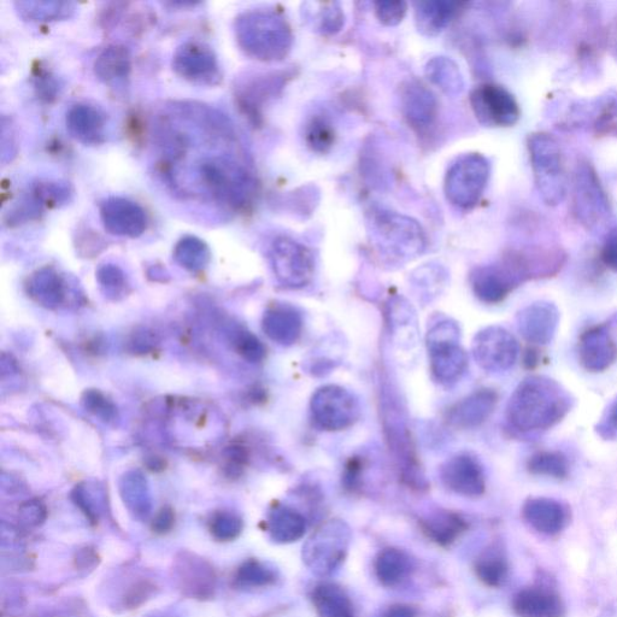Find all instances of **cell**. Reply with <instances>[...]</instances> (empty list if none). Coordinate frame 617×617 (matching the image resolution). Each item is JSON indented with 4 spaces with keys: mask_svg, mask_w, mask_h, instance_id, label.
<instances>
[{
    "mask_svg": "<svg viewBox=\"0 0 617 617\" xmlns=\"http://www.w3.org/2000/svg\"><path fill=\"white\" fill-rule=\"evenodd\" d=\"M514 610L519 617H563L562 598L551 587L536 585L517 593Z\"/></svg>",
    "mask_w": 617,
    "mask_h": 617,
    "instance_id": "cell-22",
    "label": "cell"
},
{
    "mask_svg": "<svg viewBox=\"0 0 617 617\" xmlns=\"http://www.w3.org/2000/svg\"><path fill=\"white\" fill-rule=\"evenodd\" d=\"M478 573L481 580H484L487 585L501 586L508 578V563L502 556H487L480 561Z\"/></svg>",
    "mask_w": 617,
    "mask_h": 617,
    "instance_id": "cell-37",
    "label": "cell"
},
{
    "mask_svg": "<svg viewBox=\"0 0 617 617\" xmlns=\"http://www.w3.org/2000/svg\"><path fill=\"white\" fill-rule=\"evenodd\" d=\"M21 511L29 525H39L45 519V509L40 503H28Z\"/></svg>",
    "mask_w": 617,
    "mask_h": 617,
    "instance_id": "cell-51",
    "label": "cell"
},
{
    "mask_svg": "<svg viewBox=\"0 0 617 617\" xmlns=\"http://www.w3.org/2000/svg\"><path fill=\"white\" fill-rule=\"evenodd\" d=\"M98 279L105 286H121L125 281L121 269L113 266V264H105V266L99 268Z\"/></svg>",
    "mask_w": 617,
    "mask_h": 617,
    "instance_id": "cell-46",
    "label": "cell"
},
{
    "mask_svg": "<svg viewBox=\"0 0 617 617\" xmlns=\"http://www.w3.org/2000/svg\"><path fill=\"white\" fill-rule=\"evenodd\" d=\"M154 589V585L146 583V581L135 585L126 597L127 604L132 608L138 607V605L146 601V598L151 595V592L154 591Z\"/></svg>",
    "mask_w": 617,
    "mask_h": 617,
    "instance_id": "cell-47",
    "label": "cell"
},
{
    "mask_svg": "<svg viewBox=\"0 0 617 617\" xmlns=\"http://www.w3.org/2000/svg\"><path fill=\"white\" fill-rule=\"evenodd\" d=\"M528 470L534 475L554 479H566L569 474L567 457L558 451H540L528 461Z\"/></svg>",
    "mask_w": 617,
    "mask_h": 617,
    "instance_id": "cell-30",
    "label": "cell"
},
{
    "mask_svg": "<svg viewBox=\"0 0 617 617\" xmlns=\"http://www.w3.org/2000/svg\"><path fill=\"white\" fill-rule=\"evenodd\" d=\"M15 9L23 20L31 22H54L70 19L75 14V4L70 2H41L23 0L15 2Z\"/></svg>",
    "mask_w": 617,
    "mask_h": 617,
    "instance_id": "cell-27",
    "label": "cell"
},
{
    "mask_svg": "<svg viewBox=\"0 0 617 617\" xmlns=\"http://www.w3.org/2000/svg\"><path fill=\"white\" fill-rule=\"evenodd\" d=\"M461 7V3L446 2V0L415 3L417 29L427 37H437L455 19Z\"/></svg>",
    "mask_w": 617,
    "mask_h": 617,
    "instance_id": "cell-24",
    "label": "cell"
},
{
    "mask_svg": "<svg viewBox=\"0 0 617 617\" xmlns=\"http://www.w3.org/2000/svg\"><path fill=\"white\" fill-rule=\"evenodd\" d=\"M572 398L555 380L531 376L510 397L507 416L521 432L546 431L557 425L572 409Z\"/></svg>",
    "mask_w": 617,
    "mask_h": 617,
    "instance_id": "cell-1",
    "label": "cell"
},
{
    "mask_svg": "<svg viewBox=\"0 0 617 617\" xmlns=\"http://www.w3.org/2000/svg\"><path fill=\"white\" fill-rule=\"evenodd\" d=\"M273 532L281 540L296 539L304 531V521L296 511L276 510L272 517Z\"/></svg>",
    "mask_w": 617,
    "mask_h": 617,
    "instance_id": "cell-34",
    "label": "cell"
},
{
    "mask_svg": "<svg viewBox=\"0 0 617 617\" xmlns=\"http://www.w3.org/2000/svg\"><path fill=\"white\" fill-rule=\"evenodd\" d=\"M378 571L380 578L389 581L391 584L393 581L399 580L398 578H401L403 572L405 571L402 556L397 554V552H389V554H386L383 557V560L380 558V566Z\"/></svg>",
    "mask_w": 617,
    "mask_h": 617,
    "instance_id": "cell-44",
    "label": "cell"
},
{
    "mask_svg": "<svg viewBox=\"0 0 617 617\" xmlns=\"http://www.w3.org/2000/svg\"><path fill=\"white\" fill-rule=\"evenodd\" d=\"M574 209L581 225L598 227L610 215L609 202L595 170L587 164L578 167L574 180Z\"/></svg>",
    "mask_w": 617,
    "mask_h": 617,
    "instance_id": "cell-12",
    "label": "cell"
},
{
    "mask_svg": "<svg viewBox=\"0 0 617 617\" xmlns=\"http://www.w3.org/2000/svg\"><path fill=\"white\" fill-rule=\"evenodd\" d=\"M185 564L190 569L187 575L182 574V581L187 585V590H191L195 596L207 595L214 587L215 577L211 568L204 562L196 560L185 561Z\"/></svg>",
    "mask_w": 617,
    "mask_h": 617,
    "instance_id": "cell-33",
    "label": "cell"
},
{
    "mask_svg": "<svg viewBox=\"0 0 617 617\" xmlns=\"http://www.w3.org/2000/svg\"><path fill=\"white\" fill-rule=\"evenodd\" d=\"M32 290L38 297L61 299L63 296V282L54 270L43 269L33 276Z\"/></svg>",
    "mask_w": 617,
    "mask_h": 617,
    "instance_id": "cell-36",
    "label": "cell"
},
{
    "mask_svg": "<svg viewBox=\"0 0 617 617\" xmlns=\"http://www.w3.org/2000/svg\"><path fill=\"white\" fill-rule=\"evenodd\" d=\"M598 432L601 436L607 439H614L617 437V399L613 405H611L607 417L598 427Z\"/></svg>",
    "mask_w": 617,
    "mask_h": 617,
    "instance_id": "cell-48",
    "label": "cell"
},
{
    "mask_svg": "<svg viewBox=\"0 0 617 617\" xmlns=\"http://www.w3.org/2000/svg\"><path fill=\"white\" fill-rule=\"evenodd\" d=\"M534 180L543 201L555 207L567 193V175L558 141L548 133H534L528 139Z\"/></svg>",
    "mask_w": 617,
    "mask_h": 617,
    "instance_id": "cell-3",
    "label": "cell"
},
{
    "mask_svg": "<svg viewBox=\"0 0 617 617\" xmlns=\"http://www.w3.org/2000/svg\"><path fill=\"white\" fill-rule=\"evenodd\" d=\"M470 281L475 296L486 304L503 302L515 287L522 284L519 274L507 257L499 264L475 269Z\"/></svg>",
    "mask_w": 617,
    "mask_h": 617,
    "instance_id": "cell-14",
    "label": "cell"
},
{
    "mask_svg": "<svg viewBox=\"0 0 617 617\" xmlns=\"http://www.w3.org/2000/svg\"><path fill=\"white\" fill-rule=\"evenodd\" d=\"M94 74L105 85L123 84L131 74L132 57L128 47L113 44L105 47L93 64Z\"/></svg>",
    "mask_w": 617,
    "mask_h": 617,
    "instance_id": "cell-25",
    "label": "cell"
},
{
    "mask_svg": "<svg viewBox=\"0 0 617 617\" xmlns=\"http://www.w3.org/2000/svg\"><path fill=\"white\" fill-rule=\"evenodd\" d=\"M238 350L245 358L252 362H260L266 356V349L254 334L242 332L239 334Z\"/></svg>",
    "mask_w": 617,
    "mask_h": 617,
    "instance_id": "cell-43",
    "label": "cell"
},
{
    "mask_svg": "<svg viewBox=\"0 0 617 617\" xmlns=\"http://www.w3.org/2000/svg\"><path fill=\"white\" fill-rule=\"evenodd\" d=\"M498 403V395L491 389H481L457 402L448 411L449 425L458 430L479 427L489 419Z\"/></svg>",
    "mask_w": 617,
    "mask_h": 617,
    "instance_id": "cell-19",
    "label": "cell"
},
{
    "mask_svg": "<svg viewBox=\"0 0 617 617\" xmlns=\"http://www.w3.org/2000/svg\"><path fill=\"white\" fill-rule=\"evenodd\" d=\"M234 33L244 54L261 62L284 60L293 45L289 22L275 11L252 10L240 14L234 22Z\"/></svg>",
    "mask_w": 617,
    "mask_h": 617,
    "instance_id": "cell-2",
    "label": "cell"
},
{
    "mask_svg": "<svg viewBox=\"0 0 617 617\" xmlns=\"http://www.w3.org/2000/svg\"><path fill=\"white\" fill-rule=\"evenodd\" d=\"M602 260L605 266L617 273V231L609 234L603 246Z\"/></svg>",
    "mask_w": 617,
    "mask_h": 617,
    "instance_id": "cell-45",
    "label": "cell"
},
{
    "mask_svg": "<svg viewBox=\"0 0 617 617\" xmlns=\"http://www.w3.org/2000/svg\"><path fill=\"white\" fill-rule=\"evenodd\" d=\"M34 88L37 96L46 103L54 102L60 94V84L50 70L39 66L34 72Z\"/></svg>",
    "mask_w": 617,
    "mask_h": 617,
    "instance_id": "cell-39",
    "label": "cell"
},
{
    "mask_svg": "<svg viewBox=\"0 0 617 617\" xmlns=\"http://www.w3.org/2000/svg\"><path fill=\"white\" fill-rule=\"evenodd\" d=\"M426 75L448 96H458L464 90V80L460 67L449 57H434L428 61Z\"/></svg>",
    "mask_w": 617,
    "mask_h": 617,
    "instance_id": "cell-28",
    "label": "cell"
},
{
    "mask_svg": "<svg viewBox=\"0 0 617 617\" xmlns=\"http://www.w3.org/2000/svg\"><path fill=\"white\" fill-rule=\"evenodd\" d=\"M386 617H413V613L409 609L398 607V609L390 611V614Z\"/></svg>",
    "mask_w": 617,
    "mask_h": 617,
    "instance_id": "cell-52",
    "label": "cell"
},
{
    "mask_svg": "<svg viewBox=\"0 0 617 617\" xmlns=\"http://www.w3.org/2000/svg\"><path fill=\"white\" fill-rule=\"evenodd\" d=\"M237 580L243 585L261 586L270 583L273 580V575L261 564L252 561L245 563L239 569Z\"/></svg>",
    "mask_w": 617,
    "mask_h": 617,
    "instance_id": "cell-41",
    "label": "cell"
},
{
    "mask_svg": "<svg viewBox=\"0 0 617 617\" xmlns=\"http://www.w3.org/2000/svg\"><path fill=\"white\" fill-rule=\"evenodd\" d=\"M315 5L317 11L308 9L305 13L309 21L317 28L316 31L322 34H336L342 31L345 16L338 3H315Z\"/></svg>",
    "mask_w": 617,
    "mask_h": 617,
    "instance_id": "cell-32",
    "label": "cell"
},
{
    "mask_svg": "<svg viewBox=\"0 0 617 617\" xmlns=\"http://www.w3.org/2000/svg\"><path fill=\"white\" fill-rule=\"evenodd\" d=\"M173 69L180 78L197 85H216L221 80L219 60L208 44L188 40L176 49Z\"/></svg>",
    "mask_w": 617,
    "mask_h": 617,
    "instance_id": "cell-10",
    "label": "cell"
},
{
    "mask_svg": "<svg viewBox=\"0 0 617 617\" xmlns=\"http://www.w3.org/2000/svg\"><path fill=\"white\" fill-rule=\"evenodd\" d=\"M560 311L555 304L538 302L528 305L517 315V329L528 343L546 345L554 339Z\"/></svg>",
    "mask_w": 617,
    "mask_h": 617,
    "instance_id": "cell-18",
    "label": "cell"
},
{
    "mask_svg": "<svg viewBox=\"0 0 617 617\" xmlns=\"http://www.w3.org/2000/svg\"><path fill=\"white\" fill-rule=\"evenodd\" d=\"M270 262L276 278L289 289H303L314 279L313 251L291 238L275 240L270 248Z\"/></svg>",
    "mask_w": 617,
    "mask_h": 617,
    "instance_id": "cell-8",
    "label": "cell"
},
{
    "mask_svg": "<svg viewBox=\"0 0 617 617\" xmlns=\"http://www.w3.org/2000/svg\"><path fill=\"white\" fill-rule=\"evenodd\" d=\"M463 525L460 517L455 515H445L439 517V520L432 521L430 525H428V532L437 536L438 542H450L452 537L456 536L458 532H460L461 527Z\"/></svg>",
    "mask_w": 617,
    "mask_h": 617,
    "instance_id": "cell-42",
    "label": "cell"
},
{
    "mask_svg": "<svg viewBox=\"0 0 617 617\" xmlns=\"http://www.w3.org/2000/svg\"><path fill=\"white\" fill-rule=\"evenodd\" d=\"M87 396V407L92 411V413H96L98 415L104 414L107 417H110L113 414V408L107 402V399L103 398L102 395L96 392H90Z\"/></svg>",
    "mask_w": 617,
    "mask_h": 617,
    "instance_id": "cell-49",
    "label": "cell"
},
{
    "mask_svg": "<svg viewBox=\"0 0 617 617\" xmlns=\"http://www.w3.org/2000/svg\"><path fill=\"white\" fill-rule=\"evenodd\" d=\"M431 370L440 384L450 385L461 379L468 357L461 345L460 327L454 321H440L427 334Z\"/></svg>",
    "mask_w": 617,
    "mask_h": 617,
    "instance_id": "cell-5",
    "label": "cell"
},
{
    "mask_svg": "<svg viewBox=\"0 0 617 617\" xmlns=\"http://www.w3.org/2000/svg\"><path fill=\"white\" fill-rule=\"evenodd\" d=\"M68 132L85 145H99L105 140V115L90 104H75L66 116Z\"/></svg>",
    "mask_w": 617,
    "mask_h": 617,
    "instance_id": "cell-23",
    "label": "cell"
},
{
    "mask_svg": "<svg viewBox=\"0 0 617 617\" xmlns=\"http://www.w3.org/2000/svg\"><path fill=\"white\" fill-rule=\"evenodd\" d=\"M581 366L591 373H603L617 360V342L610 323L587 329L579 339Z\"/></svg>",
    "mask_w": 617,
    "mask_h": 617,
    "instance_id": "cell-15",
    "label": "cell"
},
{
    "mask_svg": "<svg viewBox=\"0 0 617 617\" xmlns=\"http://www.w3.org/2000/svg\"><path fill=\"white\" fill-rule=\"evenodd\" d=\"M305 143L316 154H327L332 149L336 132L332 122L326 116L315 115L307 123L304 132Z\"/></svg>",
    "mask_w": 617,
    "mask_h": 617,
    "instance_id": "cell-31",
    "label": "cell"
},
{
    "mask_svg": "<svg viewBox=\"0 0 617 617\" xmlns=\"http://www.w3.org/2000/svg\"><path fill=\"white\" fill-rule=\"evenodd\" d=\"M174 526V514L173 510L169 508H164L161 510V513L157 515L154 521V531L157 533H167L172 530Z\"/></svg>",
    "mask_w": 617,
    "mask_h": 617,
    "instance_id": "cell-50",
    "label": "cell"
},
{
    "mask_svg": "<svg viewBox=\"0 0 617 617\" xmlns=\"http://www.w3.org/2000/svg\"><path fill=\"white\" fill-rule=\"evenodd\" d=\"M375 15L378 20L385 26L393 27L398 26L404 20L407 15L408 4L405 2H391V0H384V2H376Z\"/></svg>",
    "mask_w": 617,
    "mask_h": 617,
    "instance_id": "cell-40",
    "label": "cell"
},
{
    "mask_svg": "<svg viewBox=\"0 0 617 617\" xmlns=\"http://www.w3.org/2000/svg\"><path fill=\"white\" fill-rule=\"evenodd\" d=\"M210 530L216 539L228 542L239 536L242 531V521L232 514L221 513L211 520Z\"/></svg>",
    "mask_w": 617,
    "mask_h": 617,
    "instance_id": "cell-38",
    "label": "cell"
},
{
    "mask_svg": "<svg viewBox=\"0 0 617 617\" xmlns=\"http://www.w3.org/2000/svg\"><path fill=\"white\" fill-rule=\"evenodd\" d=\"M522 514L528 525L545 536L561 533L569 520L568 510L562 503L545 497L528 499Z\"/></svg>",
    "mask_w": 617,
    "mask_h": 617,
    "instance_id": "cell-21",
    "label": "cell"
},
{
    "mask_svg": "<svg viewBox=\"0 0 617 617\" xmlns=\"http://www.w3.org/2000/svg\"><path fill=\"white\" fill-rule=\"evenodd\" d=\"M470 105L479 122L490 127L514 126L521 115L513 94L495 84L474 88L470 93Z\"/></svg>",
    "mask_w": 617,
    "mask_h": 617,
    "instance_id": "cell-11",
    "label": "cell"
},
{
    "mask_svg": "<svg viewBox=\"0 0 617 617\" xmlns=\"http://www.w3.org/2000/svg\"><path fill=\"white\" fill-rule=\"evenodd\" d=\"M401 109L405 120L417 132L427 131L438 116V101L422 82L410 80L401 88Z\"/></svg>",
    "mask_w": 617,
    "mask_h": 617,
    "instance_id": "cell-17",
    "label": "cell"
},
{
    "mask_svg": "<svg viewBox=\"0 0 617 617\" xmlns=\"http://www.w3.org/2000/svg\"><path fill=\"white\" fill-rule=\"evenodd\" d=\"M105 231L117 237L138 238L148 228V215L141 205L122 197H109L101 204Z\"/></svg>",
    "mask_w": 617,
    "mask_h": 617,
    "instance_id": "cell-13",
    "label": "cell"
},
{
    "mask_svg": "<svg viewBox=\"0 0 617 617\" xmlns=\"http://www.w3.org/2000/svg\"><path fill=\"white\" fill-rule=\"evenodd\" d=\"M472 349L474 360L490 373L509 370L519 357V343L513 334L498 326L480 331L473 340Z\"/></svg>",
    "mask_w": 617,
    "mask_h": 617,
    "instance_id": "cell-9",
    "label": "cell"
},
{
    "mask_svg": "<svg viewBox=\"0 0 617 617\" xmlns=\"http://www.w3.org/2000/svg\"><path fill=\"white\" fill-rule=\"evenodd\" d=\"M317 607L322 610V615L329 617H351L345 598L339 595L334 587H322L316 595Z\"/></svg>",
    "mask_w": 617,
    "mask_h": 617,
    "instance_id": "cell-35",
    "label": "cell"
},
{
    "mask_svg": "<svg viewBox=\"0 0 617 617\" xmlns=\"http://www.w3.org/2000/svg\"><path fill=\"white\" fill-rule=\"evenodd\" d=\"M490 175L491 164L485 156L463 155L452 164L446 174V199L458 209L470 210L477 207L489 184Z\"/></svg>",
    "mask_w": 617,
    "mask_h": 617,
    "instance_id": "cell-6",
    "label": "cell"
},
{
    "mask_svg": "<svg viewBox=\"0 0 617 617\" xmlns=\"http://www.w3.org/2000/svg\"><path fill=\"white\" fill-rule=\"evenodd\" d=\"M263 329L278 344H295L303 331L302 315L290 305H279L264 316Z\"/></svg>",
    "mask_w": 617,
    "mask_h": 617,
    "instance_id": "cell-26",
    "label": "cell"
},
{
    "mask_svg": "<svg viewBox=\"0 0 617 617\" xmlns=\"http://www.w3.org/2000/svg\"><path fill=\"white\" fill-rule=\"evenodd\" d=\"M282 87V76L279 75H256L246 79L235 90V97L239 108L257 122L261 117V110L270 98H273Z\"/></svg>",
    "mask_w": 617,
    "mask_h": 617,
    "instance_id": "cell-20",
    "label": "cell"
},
{
    "mask_svg": "<svg viewBox=\"0 0 617 617\" xmlns=\"http://www.w3.org/2000/svg\"><path fill=\"white\" fill-rule=\"evenodd\" d=\"M174 257L176 262L192 272L207 266L210 260L208 245L202 239L187 235L175 246Z\"/></svg>",
    "mask_w": 617,
    "mask_h": 617,
    "instance_id": "cell-29",
    "label": "cell"
},
{
    "mask_svg": "<svg viewBox=\"0 0 617 617\" xmlns=\"http://www.w3.org/2000/svg\"><path fill=\"white\" fill-rule=\"evenodd\" d=\"M310 411L315 425L328 432L348 430L361 416L360 403L355 395L337 385L317 390L311 398Z\"/></svg>",
    "mask_w": 617,
    "mask_h": 617,
    "instance_id": "cell-7",
    "label": "cell"
},
{
    "mask_svg": "<svg viewBox=\"0 0 617 617\" xmlns=\"http://www.w3.org/2000/svg\"><path fill=\"white\" fill-rule=\"evenodd\" d=\"M442 479L448 489L468 497L483 495L486 487L485 473L478 458L460 454L449 458L442 467Z\"/></svg>",
    "mask_w": 617,
    "mask_h": 617,
    "instance_id": "cell-16",
    "label": "cell"
},
{
    "mask_svg": "<svg viewBox=\"0 0 617 617\" xmlns=\"http://www.w3.org/2000/svg\"><path fill=\"white\" fill-rule=\"evenodd\" d=\"M372 235L378 248L396 260H410L426 248V235L419 222L393 211L373 214Z\"/></svg>",
    "mask_w": 617,
    "mask_h": 617,
    "instance_id": "cell-4",
    "label": "cell"
}]
</instances>
